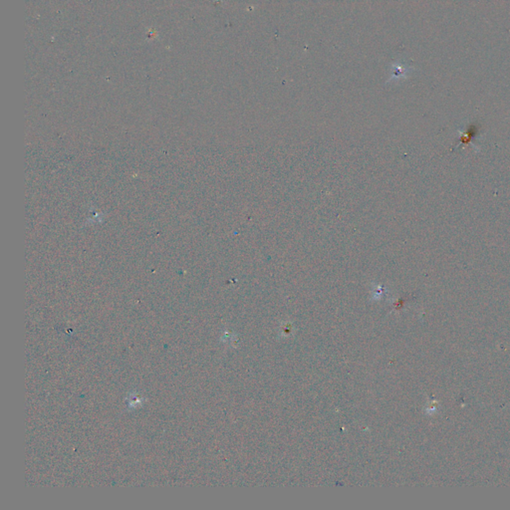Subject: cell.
I'll use <instances>...</instances> for the list:
<instances>
[{
  "mask_svg": "<svg viewBox=\"0 0 510 510\" xmlns=\"http://www.w3.org/2000/svg\"><path fill=\"white\" fill-rule=\"evenodd\" d=\"M393 70H392V77L389 79L388 83L391 81H397L398 79H404L406 78L411 71V68L406 66V65H397L393 64L392 65Z\"/></svg>",
  "mask_w": 510,
  "mask_h": 510,
  "instance_id": "obj_1",
  "label": "cell"
},
{
  "mask_svg": "<svg viewBox=\"0 0 510 510\" xmlns=\"http://www.w3.org/2000/svg\"><path fill=\"white\" fill-rule=\"evenodd\" d=\"M143 402H144V398L140 397L138 394H136L135 392L130 393L129 398H128V409L135 410L137 408H141L143 405Z\"/></svg>",
  "mask_w": 510,
  "mask_h": 510,
  "instance_id": "obj_2",
  "label": "cell"
}]
</instances>
